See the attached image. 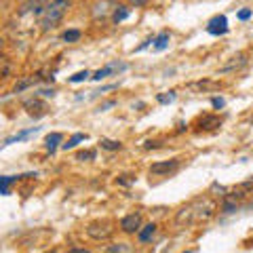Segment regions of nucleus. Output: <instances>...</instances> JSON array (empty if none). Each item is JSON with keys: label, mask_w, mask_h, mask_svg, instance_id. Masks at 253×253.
Returning <instances> with one entry per match:
<instances>
[{"label": "nucleus", "mask_w": 253, "mask_h": 253, "mask_svg": "<svg viewBox=\"0 0 253 253\" xmlns=\"http://www.w3.org/2000/svg\"><path fill=\"white\" fill-rule=\"evenodd\" d=\"M215 211V203L211 199H196L186 207H181L175 215V224L177 226H192L196 221H205L213 215Z\"/></svg>", "instance_id": "f257e3e1"}, {"label": "nucleus", "mask_w": 253, "mask_h": 253, "mask_svg": "<svg viewBox=\"0 0 253 253\" xmlns=\"http://www.w3.org/2000/svg\"><path fill=\"white\" fill-rule=\"evenodd\" d=\"M70 4H72L70 0H51V2L42 9L41 19H38V26H41V30L49 32L51 28L57 26V23L63 19V15L68 13Z\"/></svg>", "instance_id": "f03ea898"}, {"label": "nucleus", "mask_w": 253, "mask_h": 253, "mask_svg": "<svg viewBox=\"0 0 253 253\" xmlns=\"http://www.w3.org/2000/svg\"><path fill=\"white\" fill-rule=\"evenodd\" d=\"M112 232H114V228L106 219L104 221H93V224H89V228H86V234L95 241H104V239H108V236H112Z\"/></svg>", "instance_id": "7ed1b4c3"}, {"label": "nucleus", "mask_w": 253, "mask_h": 253, "mask_svg": "<svg viewBox=\"0 0 253 253\" xmlns=\"http://www.w3.org/2000/svg\"><path fill=\"white\" fill-rule=\"evenodd\" d=\"M121 230L125 234H135L141 230V213H129L121 219Z\"/></svg>", "instance_id": "20e7f679"}, {"label": "nucleus", "mask_w": 253, "mask_h": 253, "mask_svg": "<svg viewBox=\"0 0 253 253\" xmlns=\"http://www.w3.org/2000/svg\"><path fill=\"white\" fill-rule=\"evenodd\" d=\"M177 167H179V161L177 158H171V161H165V163H154L150 167V173L152 175H169V173L177 171Z\"/></svg>", "instance_id": "39448f33"}, {"label": "nucleus", "mask_w": 253, "mask_h": 253, "mask_svg": "<svg viewBox=\"0 0 253 253\" xmlns=\"http://www.w3.org/2000/svg\"><path fill=\"white\" fill-rule=\"evenodd\" d=\"M207 32L213 36H221L228 32V19L226 15H217V17H213L209 23H207Z\"/></svg>", "instance_id": "423d86ee"}, {"label": "nucleus", "mask_w": 253, "mask_h": 253, "mask_svg": "<svg viewBox=\"0 0 253 253\" xmlns=\"http://www.w3.org/2000/svg\"><path fill=\"white\" fill-rule=\"evenodd\" d=\"M125 70H126V63H118V61H114V63H110V66L97 70V72H95L91 78H93V81H104V78H108L110 74H114V72H125Z\"/></svg>", "instance_id": "0eeeda50"}, {"label": "nucleus", "mask_w": 253, "mask_h": 253, "mask_svg": "<svg viewBox=\"0 0 253 253\" xmlns=\"http://www.w3.org/2000/svg\"><path fill=\"white\" fill-rule=\"evenodd\" d=\"M23 108L28 110L30 116H36V118H41V116H44L46 112H49L46 104H42L41 99H28V101H23Z\"/></svg>", "instance_id": "6e6552de"}, {"label": "nucleus", "mask_w": 253, "mask_h": 253, "mask_svg": "<svg viewBox=\"0 0 253 253\" xmlns=\"http://www.w3.org/2000/svg\"><path fill=\"white\" fill-rule=\"evenodd\" d=\"M116 6H118V4L110 2V0H97V2L93 4V17H95V19H104V17H108L110 11L116 9Z\"/></svg>", "instance_id": "1a4fd4ad"}, {"label": "nucleus", "mask_w": 253, "mask_h": 253, "mask_svg": "<svg viewBox=\"0 0 253 253\" xmlns=\"http://www.w3.org/2000/svg\"><path fill=\"white\" fill-rule=\"evenodd\" d=\"M156 224H146V226H141V230L137 232V241L141 243V245H146V243H150L156 236Z\"/></svg>", "instance_id": "9d476101"}, {"label": "nucleus", "mask_w": 253, "mask_h": 253, "mask_svg": "<svg viewBox=\"0 0 253 253\" xmlns=\"http://www.w3.org/2000/svg\"><path fill=\"white\" fill-rule=\"evenodd\" d=\"M38 131H41V126H30V129H28V131H21V133H17V135H13V137H6L2 146H9V144H15V141H23V139H28L30 135H34V133H38Z\"/></svg>", "instance_id": "9b49d317"}, {"label": "nucleus", "mask_w": 253, "mask_h": 253, "mask_svg": "<svg viewBox=\"0 0 253 253\" xmlns=\"http://www.w3.org/2000/svg\"><path fill=\"white\" fill-rule=\"evenodd\" d=\"M61 139H63L61 133H57V131H55V133H49V135L44 137V148H46V150H49V152L53 154L55 150H57V146L61 144Z\"/></svg>", "instance_id": "f8f14e48"}, {"label": "nucleus", "mask_w": 253, "mask_h": 253, "mask_svg": "<svg viewBox=\"0 0 253 253\" xmlns=\"http://www.w3.org/2000/svg\"><path fill=\"white\" fill-rule=\"evenodd\" d=\"M219 118L217 116H203L199 118V123H196V131L201 129H215V126H219Z\"/></svg>", "instance_id": "ddd939ff"}, {"label": "nucleus", "mask_w": 253, "mask_h": 253, "mask_svg": "<svg viewBox=\"0 0 253 253\" xmlns=\"http://www.w3.org/2000/svg\"><path fill=\"white\" fill-rule=\"evenodd\" d=\"M169 41H171L169 32H161L158 36H154V51H165L169 46Z\"/></svg>", "instance_id": "4468645a"}, {"label": "nucleus", "mask_w": 253, "mask_h": 253, "mask_svg": "<svg viewBox=\"0 0 253 253\" xmlns=\"http://www.w3.org/2000/svg\"><path fill=\"white\" fill-rule=\"evenodd\" d=\"M84 139H86V133H74V135L70 137V139L66 141V144H61V148L68 152V150H72V148H76V146H78V141H84Z\"/></svg>", "instance_id": "2eb2a0df"}, {"label": "nucleus", "mask_w": 253, "mask_h": 253, "mask_svg": "<svg viewBox=\"0 0 253 253\" xmlns=\"http://www.w3.org/2000/svg\"><path fill=\"white\" fill-rule=\"evenodd\" d=\"M129 9H126L125 4H118L116 9H114V13H112V19H114V23H121V21H125L126 17H129Z\"/></svg>", "instance_id": "dca6fc26"}, {"label": "nucleus", "mask_w": 253, "mask_h": 253, "mask_svg": "<svg viewBox=\"0 0 253 253\" xmlns=\"http://www.w3.org/2000/svg\"><path fill=\"white\" fill-rule=\"evenodd\" d=\"M81 36H83L81 30H66L61 34V41L63 42H78V41H81Z\"/></svg>", "instance_id": "f3484780"}, {"label": "nucleus", "mask_w": 253, "mask_h": 253, "mask_svg": "<svg viewBox=\"0 0 253 253\" xmlns=\"http://www.w3.org/2000/svg\"><path fill=\"white\" fill-rule=\"evenodd\" d=\"M99 146L104 148V150H110V152H114V150H121L123 148L121 141H114V139H101Z\"/></svg>", "instance_id": "a211bd4d"}, {"label": "nucleus", "mask_w": 253, "mask_h": 253, "mask_svg": "<svg viewBox=\"0 0 253 253\" xmlns=\"http://www.w3.org/2000/svg\"><path fill=\"white\" fill-rule=\"evenodd\" d=\"M95 150H83V152H76V161H95Z\"/></svg>", "instance_id": "6ab92c4d"}, {"label": "nucleus", "mask_w": 253, "mask_h": 253, "mask_svg": "<svg viewBox=\"0 0 253 253\" xmlns=\"http://www.w3.org/2000/svg\"><path fill=\"white\" fill-rule=\"evenodd\" d=\"M34 83H36V78H23V81H19L15 84V93H21L23 89H28V86H32Z\"/></svg>", "instance_id": "aec40b11"}, {"label": "nucleus", "mask_w": 253, "mask_h": 253, "mask_svg": "<svg viewBox=\"0 0 253 253\" xmlns=\"http://www.w3.org/2000/svg\"><path fill=\"white\" fill-rule=\"evenodd\" d=\"M158 104H171V101H175V91H169V93H161L158 95Z\"/></svg>", "instance_id": "412c9836"}, {"label": "nucleus", "mask_w": 253, "mask_h": 253, "mask_svg": "<svg viewBox=\"0 0 253 253\" xmlns=\"http://www.w3.org/2000/svg\"><path fill=\"white\" fill-rule=\"evenodd\" d=\"M236 209H239V205H236V201H232V199H226L224 205H221V211L224 213H234Z\"/></svg>", "instance_id": "4be33fe9"}, {"label": "nucleus", "mask_w": 253, "mask_h": 253, "mask_svg": "<svg viewBox=\"0 0 253 253\" xmlns=\"http://www.w3.org/2000/svg\"><path fill=\"white\" fill-rule=\"evenodd\" d=\"M19 177H11V175H4L2 177V194L6 196V194H9V186L13 184V181H17Z\"/></svg>", "instance_id": "5701e85b"}, {"label": "nucleus", "mask_w": 253, "mask_h": 253, "mask_svg": "<svg viewBox=\"0 0 253 253\" xmlns=\"http://www.w3.org/2000/svg\"><path fill=\"white\" fill-rule=\"evenodd\" d=\"M91 74L86 72V70H83V72H76L74 76H70V83H83V81H86Z\"/></svg>", "instance_id": "b1692460"}, {"label": "nucleus", "mask_w": 253, "mask_h": 253, "mask_svg": "<svg viewBox=\"0 0 253 253\" xmlns=\"http://www.w3.org/2000/svg\"><path fill=\"white\" fill-rule=\"evenodd\" d=\"M211 106H213V108H215V110H221V108H224V106H226V101H224V99H221V97H213V99H211Z\"/></svg>", "instance_id": "393cba45"}, {"label": "nucleus", "mask_w": 253, "mask_h": 253, "mask_svg": "<svg viewBox=\"0 0 253 253\" xmlns=\"http://www.w3.org/2000/svg\"><path fill=\"white\" fill-rule=\"evenodd\" d=\"M251 15H253V11H251V9H243V11H239V19H241V21H247V19L251 17Z\"/></svg>", "instance_id": "a878e982"}, {"label": "nucleus", "mask_w": 253, "mask_h": 253, "mask_svg": "<svg viewBox=\"0 0 253 253\" xmlns=\"http://www.w3.org/2000/svg\"><path fill=\"white\" fill-rule=\"evenodd\" d=\"M116 86H118V84H108V86H101L99 91H93V95H91V97H97V95L106 93V91H110V89H116Z\"/></svg>", "instance_id": "bb28decb"}, {"label": "nucleus", "mask_w": 253, "mask_h": 253, "mask_svg": "<svg viewBox=\"0 0 253 253\" xmlns=\"http://www.w3.org/2000/svg\"><path fill=\"white\" fill-rule=\"evenodd\" d=\"M112 106H116V101L114 99H110V101H106V104H101L99 108H97V112H106L108 108H112Z\"/></svg>", "instance_id": "cd10ccee"}, {"label": "nucleus", "mask_w": 253, "mask_h": 253, "mask_svg": "<svg viewBox=\"0 0 253 253\" xmlns=\"http://www.w3.org/2000/svg\"><path fill=\"white\" fill-rule=\"evenodd\" d=\"M131 6H146L148 4V0H126Z\"/></svg>", "instance_id": "c85d7f7f"}, {"label": "nucleus", "mask_w": 253, "mask_h": 253, "mask_svg": "<svg viewBox=\"0 0 253 253\" xmlns=\"http://www.w3.org/2000/svg\"><path fill=\"white\" fill-rule=\"evenodd\" d=\"M126 249V245H118V247H110V253H123Z\"/></svg>", "instance_id": "c756f323"}, {"label": "nucleus", "mask_w": 253, "mask_h": 253, "mask_svg": "<svg viewBox=\"0 0 253 253\" xmlns=\"http://www.w3.org/2000/svg\"><path fill=\"white\" fill-rule=\"evenodd\" d=\"M68 253H91V251H89V249H84V247H72Z\"/></svg>", "instance_id": "7c9ffc66"}, {"label": "nucleus", "mask_w": 253, "mask_h": 253, "mask_svg": "<svg viewBox=\"0 0 253 253\" xmlns=\"http://www.w3.org/2000/svg\"><path fill=\"white\" fill-rule=\"evenodd\" d=\"M186 253H194V251H186Z\"/></svg>", "instance_id": "2f4dec72"}, {"label": "nucleus", "mask_w": 253, "mask_h": 253, "mask_svg": "<svg viewBox=\"0 0 253 253\" xmlns=\"http://www.w3.org/2000/svg\"><path fill=\"white\" fill-rule=\"evenodd\" d=\"M46 253H55V251H46Z\"/></svg>", "instance_id": "473e14b6"}]
</instances>
